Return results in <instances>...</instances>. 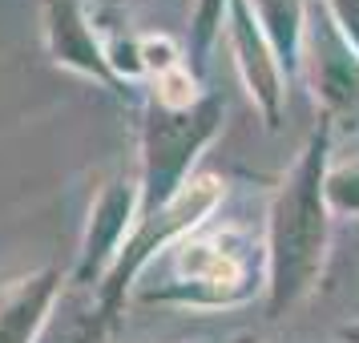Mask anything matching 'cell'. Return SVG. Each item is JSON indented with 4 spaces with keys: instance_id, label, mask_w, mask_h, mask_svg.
<instances>
[{
    "instance_id": "cell-3",
    "label": "cell",
    "mask_w": 359,
    "mask_h": 343,
    "mask_svg": "<svg viewBox=\"0 0 359 343\" xmlns=\"http://www.w3.org/2000/svg\"><path fill=\"white\" fill-rule=\"evenodd\" d=\"M214 198H218V186H214L210 178H198V182H190V186H182V194H174L162 210L146 214V227L137 230V234H133V243L117 255L114 271H109V287H105V295H109V299H117V295H121V287H126V278L137 271V262L146 259L158 243H165L170 234L194 227L198 218L214 206Z\"/></svg>"
},
{
    "instance_id": "cell-10",
    "label": "cell",
    "mask_w": 359,
    "mask_h": 343,
    "mask_svg": "<svg viewBox=\"0 0 359 343\" xmlns=\"http://www.w3.org/2000/svg\"><path fill=\"white\" fill-rule=\"evenodd\" d=\"M218 4H222V0H202V25H198V33H202V36L210 33V25H214V13H218Z\"/></svg>"
},
{
    "instance_id": "cell-8",
    "label": "cell",
    "mask_w": 359,
    "mask_h": 343,
    "mask_svg": "<svg viewBox=\"0 0 359 343\" xmlns=\"http://www.w3.org/2000/svg\"><path fill=\"white\" fill-rule=\"evenodd\" d=\"M198 97V85L194 77L186 73V69H165V73H158V101H162L165 114H182V109H190Z\"/></svg>"
},
{
    "instance_id": "cell-9",
    "label": "cell",
    "mask_w": 359,
    "mask_h": 343,
    "mask_svg": "<svg viewBox=\"0 0 359 343\" xmlns=\"http://www.w3.org/2000/svg\"><path fill=\"white\" fill-rule=\"evenodd\" d=\"M137 57H142V69H174V49H170V41H142L137 45Z\"/></svg>"
},
{
    "instance_id": "cell-2",
    "label": "cell",
    "mask_w": 359,
    "mask_h": 343,
    "mask_svg": "<svg viewBox=\"0 0 359 343\" xmlns=\"http://www.w3.org/2000/svg\"><path fill=\"white\" fill-rule=\"evenodd\" d=\"M210 114L202 117H182V114H162L149 121L146 130V214L170 202V190L178 182L182 166L190 162V149L206 137Z\"/></svg>"
},
{
    "instance_id": "cell-7",
    "label": "cell",
    "mask_w": 359,
    "mask_h": 343,
    "mask_svg": "<svg viewBox=\"0 0 359 343\" xmlns=\"http://www.w3.org/2000/svg\"><path fill=\"white\" fill-rule=\"evenodd\" d=\"M178 271L194 283H206V287H238L243 278V262L230 255L226 246L214 243H186L178 250Z\"/></svg>"
},
{
    "instance_id": "cell-4",
    "label": "cell",
    "mask_w": 359,
    "mask_h": 343,
    "mask_svg": "<svg viewBox=\"0 0 359 343\" xmlns=\"http://www.w3.org/2000/svg\"><path fill=\"white\" fill-rule=\"evenodd\" d=\"M45 33H49V53L53 61H61L69 69H81L93 77H109L105 53L97 49V41L89 33L81 0H45Z\"/></svg>"
},
{
    "instance_id": "cell-5",
    "label": "cell",
    "mask_w": 359,
    "mask_h": 343,
    "mask_svg": "<svg viewBox=\"0 0 359 343\" xmlns=\"http://www.w3.org/2000/svg\"><path fill=\"white\" fill-rule=\"evenodd\" d=\"M53 295H57V271H36L0 287V343H33Z\"/></svg>"
},
{
    "instance_id": "cell-1",
    "label": "cell",
    "mask_w": 359,
    "mask_h": 343,
    "mask_svg": "<svg viewBox=\"0 0 359 343\" xmlns=\"http://www.w3.org/2000/svg\"><path fill=\"white\" fill-rule=\"evenodd\" d=\"M319 234H323V218H319V198H315V170L303 166L299 182L291 186V194L283 198L278 206V299H291L299 287H307L311 262H315V250H319Z\"/></svg>"
},
{
    "instance_id": "cell-6",
    "label": "cell",
    "mask_w": 359,
    "mask_h": 343,
    "mask_svg": "<svg viewBox=\"0 0 359 343\" xmlns=\"http://www.w3.org/2000/svg\"><path fill=\"white\" fill-rule=\"evenodd\" d=\"M130 214H133V186L114 182V186L97 198L93 218H89L81 267H77V278H81V283H89V278L117 255V243H121V234H126V227H130Z\"/></svg>"
}]
</instances>
